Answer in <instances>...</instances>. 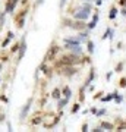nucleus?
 <instances>
[{
	"label": "nucleus",
	"instance_id": "nucleus-13",
	"mask_svg": "<svg viewBox=\"0 0 126 132\" xmlns=\"http://www.w3.org/2000/svg\"><path fill=\"white\" fill-rule=\"evenodd\" d=\"M63 96L66 97V98H69V97H71V88H69V87H66V88L63 90Z\"/></svg>",
	"mask_w": 126,
	"mask_h": 132
},
{
	"label": "nucleus",
	"instance_id": "nucleus-18",
	"mask_svg": "<svg viewBox=\"0 0 126 132\" xmlns=\"http://www.w3.org/2000/svg\"><path fill=\"white\" fill-rule=\"evenodd\" d=\"M120 87H126V78H122V79H120Z\"/></svg>",
	"mask_w": 126,
	"mask_h": 132
},
{
	"label": "nucleus",
	"instance_id": "nucleus-14",
	"mask_svg": "<svg viewBox=\"0 0 126 132\" xmlns=\"http://www.w3.org/2000/svg\"><path fill=\"white\" fill-rule=\"evenodd\" d=\"M116 15H117V9H116V7H111V10H110V19H113Z\"/></svg>",
	"mask_w": 126,
	"mask_h": 132
},
{
	"label": "nucleus",
	"instance_id": "nucleus-24",
	"mask_svg": "<svg viewBox=\"0 0 126 132\" xmlns=\"http://www.w3.org/2000/svg\"><path fill=\"white\" fill-rule=\"evenodd\" d=\"M18 47H19V46H13V47H12V51H16V50H18Z\"/></svg>",
	"mask_w": 126,
	"mask_h": 132
},
{
	"label": "nucleus",
	"instance_id": "nucleus-17",
	"mask_svg": "<svg viewBox=\"0 0 126 132\" xmlns=\"http://www.w3.org/2000/svg\"><path fill=\"white\" fill-rule=\"evenodd\" d=\"M110 34H111V30H106V32H104V35H103V38H107V37H111Z\"/></svg>",
	"mask_w": 126,
	"mask_h": 132
},
{
	"label": "nucleus",
	"instance_id": "nucleus-20",
	"mask_svg": "<svg viewBox=\"0 0 126 132\" xmlns=\"http://www.w3.org/2000/svg\"><path fill=\"white\" fill-rule=\"evenodd\" d=\"M119 6L126 7V0H119Z\"/></svg>",
	"mask_w": 126,
	"mask_h": 132
},
{
	"label": "nucleus",
	"instance_id": "nucleus-16",
	"mask_svg": "<svg viewBox=\"0 0 126 132\" xmlns=\"http://www.w3.org/2000/svg\"><path fill=\"white\" fill-rule=\"evenodd\" d=\"M53 97L54 98H60V90L59 88H56V90L53 91Z\"/></svg>",
	"mask_w": 126,
	"mask_h": 132
},
{
	"label": "nucleus",
	"instance_id": "nucleus-23",
	"mask_svg": "<svg viewBox=\"0 0 126 132\" xmlns=\"http://www.w3.org/2000/svg\"><path fill=\"white\" fill-rule=\"evenodd\" d=\"M65 3H66V0H60V7L65 6Z\"/></svg>",
	"mask_w": 126,
	"mask_h": 132
},
{
	"label": "nucleus",
	"instance_id": "nucleus-7",
	"mask_svg": "<svg viewBox=\"0 0 126 132\" xmlns=\"http://www.w3.org/2000/svg\"><path fill=\"white\" fill-rule=\"evenodd\" d=\"M30 104H31V101H28V104L22 109V112H21V117H25V114L28 113V110H30Z\"/></svg>",
	"mask_w": 126,
	"mask_h": 132
},
{
	"label": "nucleus",
	"instance_id": "nucleus-3",
	"mask_svg": "<svg viewBox=\"0 0 126 132\" xmlns=\"http://www.w3.org/2000/svg\"><path fill=\"white\" fill-rule=\"evenodd\" d=\"M16 3H18V0H7V3H6V13L13 12V9H15V6H16Z\"/></svg>",
	"mask_w": 126,
	"mask_h": 132
},
{
	"label": "nucleus",
	"instance_id": "nucleus-25",
	"mask_svg": "<svg viewBox=\"0 0 126 132\" xmlns=\"http://www.w3.org/2000/svg\"><path fill=\"white\" fill-rule=\"evenodd\" d=\"M122 15H126V7H123V10H122Z\"/></svg>",
	"mask_w": 126,
	"mask_h": 132
},
{
	"label": "nucleus",
	"instance_id": "nucleus-26",
	"mask_svg": "<svg viewBox=\"0 0 126 132\" xmlns=\"http://www.w3.org/2000/svg\"><path fill=\"white\" fill-rule=\"evenodd\" d=\"M0 69H2V63H0Z\"/></svg>",
	"mask_w": 126,
	"mask_h": 132
},
{
	"label": "nucleus",
	"instance_id": "nucleus-19",
	"mask_svg": "<svg viewBox=\"0 0 126 132\" xmlns=\"http://www.w3.org/2000/svg\"><path fill=\"white\" fill-rule=\"evenodd\" d=\"M78 110H79V104H75V106H73V109H72V113H76Z\"/></svg>",
	"mask_w": 126,
	"mask_h": 132
},
{
	"label": "nucleus",
	"instance_id": "nucleus-11",
	"mask_svg": "<svg viewBox=\"0 0 126 132\" xmlns=\"http://www.w3.org/2000/svg\"><path fill=\"white\" fill-rule=\"evenodd\" d=\"M92 78H94V71H91L90 76H88V79H87V82H85V87H87V85H90V84H91V81H92ZM85 87H84V88H85Z\"/></svg>",
	"mask_w": 126,
	"mask_h": 132
},
{
	"label": "nucleus",
	"instance_id": "nucleus-8",
	"mask_svg": "<svg viewBox=\"0 0 126 132\" xmlns=\"http://www.w3.org/2000/svg\"><path fill=\"white\" fill-rule=\"evenodd\" d=\"M65 71H66V72H63V73H66V75H73V73H76V69H75V68H65Z\"/></svg>",
	"mask_w": 126,
	"mask_h": 132
},
{
	"label": "nucleus",
	"instance_id": "nucleus-10",
	"mask_svg": "<svg viewBox=\"0 0 126 132\" xmlns=\"http://www.w3.org/2000/svg\"><path fill=\"white\" fill-rule=\"evenodd\" d=\"M113 98H114V93H113V94H110V96L101 97V101H110V100H113Z\"/></svg>",
	"mask_w": 126,
	"mask_h": 132
},
{
	"label": "nucleus",
	"instance_id": "nucleus-6",
	"mask_svg": "<svg viewBox=\"0 0 126 132\" xmlns=\"http://www.w3.org/2000/svg\"><path fill=\"white\" fill-rule=\"evenodd\" d=\"M19 60L24 57V54H25V50H26V43H25V38L22 40V43H21V46H19Z\"/></svg>",
	"mask_w": 126,
	"mask_h": 132
},
{
	"label": "nucleus",
	"instance_id": "nucleus-12",
	"mask_svg": "<svg viewBox=\"0 0 126 132\" xmlns=\"http://www.w3.org/2000/svg\"><path fill=\"white\" fill-rule=\"evenodd\" d=\"M67 100H69V98H66V97H65V98H62V100H59V109L65 107V104L67 103Z\"/></svg>",
	"mask_w": 126,
	"mask_h": 132
},
{
	"label": "nucleus",
	"instance_id": "nucleus-5",
	"mask_svg": "<svg viewBox=\"0 0 126 132\" xmlns=\"http://www.w3.org/2000/svg\"><path fill=\"white\" fill-rule=\"evenodd\" d=\"M69 27H72V28H75V30H84L85 28V24L84 21H78V22H73V24H67Z\"/></svg>",
	"mask_w": 126,
	"mask_h": 132
},
{
	"label": "nucleus",
	"instance_id": "nucleus-2",
	"mask_svg": "<svg viewBox=\"0 0 126 132\" xmlns=\"http://www.w3.org/2000/svg\"><path fill=\"white\" fill-rule=\"evenodd\" d=\"M73 16L76 19H79V21H85V19H88V16H90V9H82V10H79V12H75L73 13Z\"/></svg>",
	"mask_w": 126,
	"mask_h": 132
},
{
	"label": "nucleus",
	"instance_id": "nucleus-1",
	"mask_svg": "<svg viewBox=\"0 0 126 132\" xmlns=\"http://www.w3.org/2000/svg\"><path fill=\"white\" fill-rule=\"evenodd\" d=\"M81 59H79L76 54H69V56H63L62 59L57 62V65L62 66H69V65H75V63H79Z\"/></svg>",
	"mask_w": 126,
	"mask_h": 132
},
{
	"label": "nucleus",
	"instance_id": "nucleus-4",
	"mask_svg": "<svg viewBox=\"0 0 126 132\" xmlns=\"http://www.w3.org/2000/svg\"><path fill=\"white\" fill-rule=\"evenodd\" d=\"M57 51H59V47L53 46V47L50 48V51H48V53L46 54V59H44V60H51V59H53V56H54L56 53H57Z\"/></svg>",
	"mask_w": 126,
	"mask_h": 132
},
{
	"label": "nucleus",
	"instance_id": "nucleus-15",
	"mask_svg": "<svg viewBox=\"0 0 126 132\" xmlns=\"http://www.w3.org/2000/svg\"><path fill=\"white\" fill-rule=\"evenodd\" d=\"M88 51H90V53H94V43L92 41H88Z\"/></svg>",
	"mask_w": 126,
	"mask_h": 132
},
{
	"label": "nucleus",
	"instance_id": "nucleus-21",
	"mask_svg": "<svg viewBox=\"0 0 126 132\" xmlns=\"http://www.w3.org/2000/svg\"><path fill=\"white\" fill-rule=\"evenodd\" d=\"M122 68H123V65H122V63H120V65H117V66H116V72H120V71H122Z\"/></svg>",
	"mask_w": 126,
	"mask_h": 132
},
{
	"label": "nucleus",
	"instance_id": "nucleus-9",
	"mask_svg": "<svg viewBox=\"0 0 126 132\" xmlns=\"http://www.w3.org/2000/svg\"><path fill=\"white\" fill-rule=\"evenodd\" d=\"M101 128H106L107 131H111V129H113V125H111V123H107V122H103Z\"/></svg>",
	"mask_w": 126,
	"mask_h": 132
},
{
	"label": "nucleus",
	"instance_id": "nucleus-22",
	"mask_svg": "<svg viewBox=\"0 0 126 132\" xmlns=\"http://www.w3.org/2000/svg\"><path fill=\"white\" fill-rule=\"evenodd\" d=\"M82 131H88V125H87V123L82 125Z\"/></svg>",
	"mask_w": 126,
	"mask_h": 132
}]
</instances>
